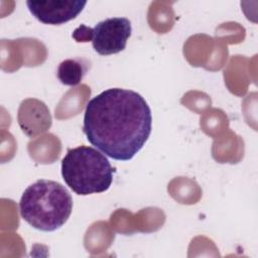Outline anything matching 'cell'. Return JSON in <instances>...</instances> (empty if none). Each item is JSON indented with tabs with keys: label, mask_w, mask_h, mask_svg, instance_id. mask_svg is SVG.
<instances>
[{
	"label": "cell",
	"mask_w": 258,
	"mask_h": 258,
	"mask_svg": "<svg viewBox=\"0 0 258 258\" xmlns=\"http://www.w3.org/2000/svg\"><path fill=\"white\" fill-rule=\"evenodd\" d=\"M17 118L22 132L30 138L45 132L51 126V116L47 106L37 99L22 101Z\"/></svg>",
	"instance_id": "cell-6"
},
{
	"label": "cell",
	"mask_w": 258,
	"mask_h": 258,
	"mask_svg": "<svg viewBox=\"0 0 258 258\" xmlns=\"http://www.w3.org/2000/svg\"><path fill=\"white\" fill-rule=\"evenodd\" d=\"M114 169L108 158L91 146L69 149L61 160L66 184L79 196L104 192L113 181Z\"/></svg>",
	"instance_id": "cell-3"
},
{
	"label": "cell",
	"mask_w": 258,
	"mask_h": 258,
	"mask_svg": "<svg viewBox=\"0 0 258 258\" xmlns=\"http://www.w3.org/2000/svg\"><path fill=\"white\" fill-rule=\"evenodd\" d=\"M73 211V198L54 180L38 179L22 194L19 202L21 218L33 228L52 232L63 226Z\"/></svg>",
	"instance_id": "cell-2"
},
{
	"label": "cell",
	"mask_w": 258,
	"mask_h": 258,
	"mask_svg": "<svg viewBox=\"0 0 258 258\" xmlns=\"http://www.w3.org/2000/svg\"><path fill=\"white\" fill-rule=\"evenodd\" d=\"M131 31V22L128 18H107L90 28V40L94 50L99 54H115L126 47Z\"/></svg>",
	"instance_id": "cell-4"
},
{
	"label": "cell",
	"mask_w": 258,
	"mask_h": 258,
	"mask_svg": "<svg viewBox=\"0 0 258 258\" xmlns=\"http://www.w3.org/2000/svg\"><path fill=\"white\" fill-rule=\"evenodd\" d=\"M81 0H27L30 13L40 22L50 25L63 24L76 18L86 6Z\"/></svg>",
	"instance_id": "cell-5"
},
{
	"label": "cell",
	"mask_w": 258,
	"mask_h": 258,
	"mask_svg": "<svg viewBox=\"0 0 258 258\" xmlns=\"http://www.w3.org/2000/svg\"><path fill=\"white\" fill-rule=\"evenodd\" d=\"M151 129V110L137 92L112 88L87 103L83 132L93 146L115 160L132 159Z\"/></svg>",
	"instance_id": "cell-1"
},
{
	"label": "cell",
	"mask_w": 258,
	"mask_h": 258,
	"mask_svg": "<svg viewBox=\"0 0 258 258\" xmlns=\"http://www.w3.org/2000/svg\"><path fill=\"white\" fill-rule=\"evenodd\" d=\"M89 70V63L84 58H68L62 60L57 68L56 77L64 86L79 85Z\"/></svg>",
	"instance_id": "cell-7"
}]
</instances>
